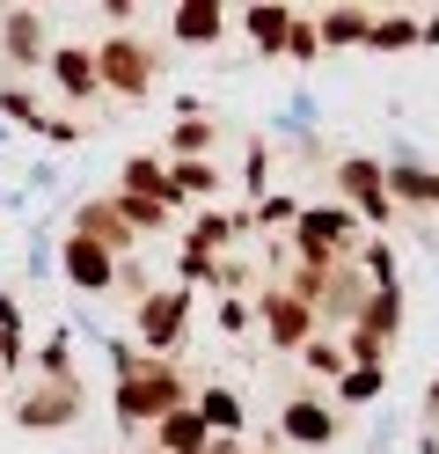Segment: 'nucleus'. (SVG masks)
<instances>
[{
    "label": "nucleus",
    "mask_w": 439,
    "mask_h": 454,
    "mask_svg": "<svg viewBox=\"0 0 439 454\" xmlns=\"http://www.w3.org/2000/svg\"><path fill=\"white\" fill-rule=\"evenodd\" d=\"M139 330H146V345H169V337L184 330V294H154L139 308Z\"/></svg>",
    "instance_id": "obj_1"
},
{
    "label": "nucleus",
    "mask_w": 439,
    "mask_h": 454,
    "mask_svg": "<svg viewBox=\"0 0 439 454\" xmlns=\"http://www.w3.org/2000/svg\"><path fill=\"white\" fill-rule=\"evenodd\" d=\"M286 433L315 447V440H330V433H337V425H330V411H315V403H293V411H286Z\"/></svg>",
    "instance_id": "obj_3"
},
{
    "label": "nucleus",
    "mask_w": 439,
    "mask_h": 454,
    "mask_svg": "<svg viewBox=\"0 0 439 454\" xmlns=\"http://www.w3.org/2000/svg\"><path fill=\"white\" fill-rule=\"evenodd\" d=\"M176 30H184V37H213L220 15H213V8H176Z\"/></svg>",
    "instance_id": "obj_4"
},
{
    "label": "nucleus",
    "mask_w": 439,
    "mask_h": 454,
    "mask_svg": "<svg viewBox=\"0 0 439 454\" xmlns=\"http://www.w3.org/2000/svg\"><path fill=\"white\" fill-rule=\"evenodd\" d=\"M249 30H256V44H278L286 37V15L278 8H249Z\"/></svg>",
    "instance_id": "obj_5"
},
{
    "label": "nucleus",
    "mask_w": 439,
    "mask_h": 454,
    "mask_svg": "<svg viewBox=\"0 0 439 454\" xmlns=\"http://www.w3.org/2000/svg\"><path fill=\"white\" fill-rule=\"evenodd\" d=\"M67 271L81 278V286H110V257H103L96 242H74V249H67Z\"/></svg>",
    "instance_id": "obj_2"
}]
</instances>
